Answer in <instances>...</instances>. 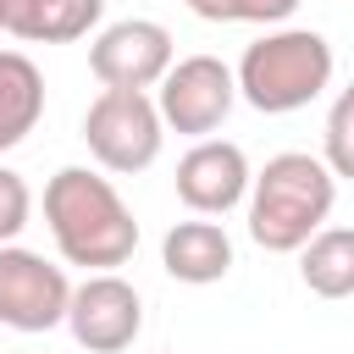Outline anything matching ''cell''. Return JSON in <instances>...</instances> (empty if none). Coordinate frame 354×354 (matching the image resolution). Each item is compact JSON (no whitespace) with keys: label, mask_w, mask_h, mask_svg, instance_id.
<instances>
[{"label":"cell","mask_w":354,"mask_h":354,"mask_svg":"<svg viewBox=\"0 0 354 354\" xmlns=\"http://www.w3.org/2000/svg\"><path fill=\"white\" fill-rule=\"evenodd\" d=\"M44 221L66 266L83 271H116L138 249V221L111 188V177L88 166H61L44 183Z\"/></svg>","instance_id":"obj_1"},{"label":"cell","mask_w":354,"mask_h":354,"mask_svg":"<svg viewBox=\"0 0 354 354\" xmlns=\"http://www.w3.org/2000/svg\"><path fill=\"white\" fill-rule=\"evenodd\" d=\"M337 177L321 166V155L282 149L249 177V238L271 254H299L332 216Z\"/></svg>","instance_id":"obj_2"},{"label":"cell","mask_w":354,"mask_h":354,"mask_svg":"<svg viewBox=\"0 0 354 354\" xmlns=\"http://www.w3.org/2000/svg\"><path fill=\"white\" fill-rule=\"evenodd\" d=\"M232 77L254 111L288 116V111H304L332 83V44L315 28H277L243 50Z\"/></svg>","instance_id":"obj_3"},{"label":"cell","mask_w":354,"mask_h":354,"mask_svg":"<svg viewBox=\"0 0 354 354\" xmlns=\"http://www.w3.org/2000/svg\"><path fill=\"white\" fill-rule=\"evenodd\" d=\"M160 138H166V122H160L155 100L138 94V88H100V100H94L88 116H83V144H88V155H94L105 171H122V177L155 166Z\"/></svg>","instance_id":"obj_4"},{"label":"cell","mask_w":354,"mask_h":354,"mask_svg":"<svg viewBox=\"0 0 354 354\" xmlns=\"http://www.w3.org/2000/svg\"><path fill=\"white\" fill-rule=\"evenodd\" d=\"M232 100H238V77H232V66L216 61V55H183V61H171V72L155 83V111H160V122L177 127V133H188V138L216 133V127L227 122Z\"/></svg>","instance_id":"obj_5"},{"label":"cell","mask_w":354,"mask_h":354,"mask_svg":"<svg viewBox=\"0 0 354 354\" xmlns=\"http://www.w3.org/2000/svg\"><path fill=\"white\" fill-rule=\"evenodd\" d=\"M72 282L61 266H50L33 249L0 243V326L11 332H50L66 321Z\"/></svg>","instance_id":"obj_6"},{"label":"cell","mask_w":354,"mask_h":354,"mask_svg":"<svg viewBox=\"0 0 354 354\" xmlns=\"http://www.w3.org/2000/svg\"><path fill=\"white\" fill-rule=\"evenodd\" d=\"M66 326H72L77 348H88V354H122V348H133V337L144 326V299L116 271H94L88 282L72 288Z\"/></svg>","instance_id":"obj_7"},{"label":"cell","mask_w":354,"mask_h":354,"mask_svg":"<svg viewBox=\"0 0 354 354\" xmlns=\"http://www.w3.org/2000/svg\"><path fill=\"white\" fill-rule=\"evenodd\" d=\"M171 33L149 17H122L111 28H100V39L88 44V72L105 88H155L171 72Z\"/></svg>","instance_id":"obj_8"},{"label":"cell","mask_w":354,"mask_h":354,"mask_svg":"<svg viewBox=\"0 0 354 354\" xmlns=\"http://www.w3.org/2000/svg\"><path fill=\"white\" fill-rule=\"evenodd\" d=\"M249 160L238 144L227 138H199L183 160H177V199L194 216H227L232 205L249 199Z\"/></svg>","instance_id":"obj_9"},{"label":"cell","mask_w":354,"mask_h":354,"mask_svg":"<svg viewBox=\"0 0 354 354\" xmlns=\"http://www.w3.org/2000/svg\"><path fill=\"white\" fill-rule=\"evenodd\" d=\"M160 266H166V277H177L188 288L221 282L232 271V238L216 221H177L160 238Z\"/></svg>","instance_id":"obj_10"},{"label":"cell","mask_w":354,"mask_h":354,"mask_svg":"<svg viewBox=\"0 0 354 354\" xmlns=\"http://www.w3.org/2000/svg\"><path fill=\"white\" fill-rule=\"evenodd\" d=\"M105 0H6V33L28 44H66L100 22Z\"/></svg>","instance_id":"obj_11"},{"label":"cell","mask_w":354,"mask_h":354,"mask_svg":"<svg viewBox=\"0 0 354 354\" xmlns=\"http://www.w3.org/2000/svg\"><path fill=\"white\" fill-rule=\"evenodd\" d=\"M44 116V72L22 50H0V155L17 149Z\"/></svg>","instance_id":"obj_12"},{"label":"cell","mask_w":354,"mask_h":354,"mask_svg":"<svg viewBox=\"0 0 354 354\" xmlns=\"http://www.w3.org/2000/svg\"><path fill=\"white\" fill-rule=\"evenodd\" d=\"M299 277L321 299H348L354 293V227H321L299 249Z\"/></svg>","instance_id":"obj_13"},{"label":"cell","mask_w":354,"mask_h":354,"mask_svg":"<svg viewBox=\"0 0 354 354\" xmlns=\"http://www.w3.org/2000/svg\"><path fill=\"white\" fill-rule=\"evenodd\" d=\"M321 166H326L332 177H348V183H354V83L337 88V100H332V111H326Z\"/></svg>","instance_id":"obj_14"},{"label":"cell","mask_w":354,"mask_h":354,"mask_svg":"<svg viewBox=\"0 0 354 354\" xmlns=\"http://www.w3.org/2000/svg\"><path fill=\"white\" fill-rule=\"evenodd\" d=\"M28 210H33L28 183H22L11 166H0V243H11V238L28 227Z\"/></svg>","instance_id":"obj_15"},{"label":"cell","mask_w":354,"mask_h":354,"mask_svg":"<svg viewBox=\"0 0 354 354\" xmlns=\"http://www.w3.org/2000/svg\"><path fill=\"white\" fill-rule=\"evenodd\" d=\"M299 0H227V22H288Z\"/></svg>","instance_id":"obj_16"},{"label":"cell","mask_w":354,"mask_h":354,"mask_svg":"<svg viewBox=\"0 0 354 354\" xmlns=\"http://www.w3.org/2000/svg\"><path fill=\"white\" fill-rule=\"evenodd\" d=\"M188 11L205 22H227V0H188Z\"/></svg>","instance_id":"obj_17"},{"label":"cell","mask_w":354,"mask_h":354,"mask_svg":"<svg viewBox=\"0 0 354 354\" xmlns=\"http://www.w3.org/2000/svg\"><path fill=\"white\" fill-rule=\"evenodd\" d=\"M0 28H6V0H0Z\"/></svg>","instance_id":"obj_18"}]
</instances>
